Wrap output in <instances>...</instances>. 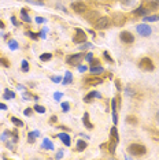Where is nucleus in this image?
<instances>
[{
	"mask_svg": "<svg viewBox=\"0 0 159 160\" xmlns=\"http://www.w3.org/2000/svg\"><path fill=\"white\" fill-rule=\"evenodd\" d=\"M110 136H111V138H113V140L119 141V136H118L117 126H113V127H111V130H110Z\"/></svg>",
	"mask_w": 159,
	"mask_h": 160,
	"instance_id": "obj_21",
	"label": "nucleus"
},
{
	"mask_svg": "<svg viewBox=\"0 0 159 160\" xmlns=\"http://www.w3.org/2000/svg\"><path fill=\"white\" fill-rule=\"evenodd\" d=\"M82 123H84V126L88 130H92L93 129V125L91 123V121H89V114H88V112H85L84 116H82Z\"/></svg>",
	"mask_w": 159,
	"mask_h": 160,
	"instance_id": "obj_13",
	"label": "nucleus"
},
{
	"mask_svg": "<svg viewBox=\"0 0 159 160\" xmlns=\"http://www.w3.org/2000/svg\"><path fill=\"white\" fill-rule=\"evenodd\" d=\"M14 97H15V93H14V92H11L10 89L4 90V99L8 100V99H14Z\"/></svg>",
	"mask_w": 159,
	"mask_h": 160,
	"instance_id": "obj_29",
	"label": "nucleus"
},
{
	"mask_svg": "<svg viewBox=\"0 0 159 160\" xmlns=\"http://www.w3.org/2000/svg\"><path fill=\"white\" fill-rule=\"evenodd\" d=\"M21 18H22V21H23V22H26V23H30V22H32V18L29 17L26 8H22V10H21Z\"/></svg>",
	"mask_w": 159,
	"mask_h": 160,
	"instance_id": "obj_16",
	"label": "nucleus"
},
{
	"mask_svg": "<svg viewBox=\"0 0 159 160\" xmlns=\"http://www.w3.org/2000/svg\"><path fill=\"white\" fill-rule=\"evenodd\" d=\"M126 123H129V125L135 126V125H137V118H136V116H132V115L126 116Z\"/></svg>",
	"mask_w": 159,
	"mask_h": 160,
	"instance_id": "obj_26",
	"label": "nucleus"
},
{
	"mask_svg": "<svg viewBox=\"0 0 159 160\" xmlns=\"http://www.w3.org/2000/svg\"><path fill=\"white\" fill-rule=\"evenodd\" d=\"M51 81L52 82H56V83H59V82H62V77H59V75H54V77H51Z\"/></svg>",
	"mask_w": 159,
	"mask_h": 160,
	"instance_id": "obj_39",
	"label": "nucleus"
},
{
	"mask_svg": "<svg viewBox=\"0 0 159 160\" xmlns=\"http://www.w3.org/2000/svg\"><path fill=\"white\" fill-rule=\"evenodd\" d=\"M128 152L133 156H143L147 153V148L141 144H131L128 147Z\"/></svg>",
	"mask_w": 159,
	"mask_h": 160,
	"instance_id": "obj_1",
	"label": "nucleus"
},
{
	"mask_svg": "<svg viewBox=\"0 0 159 160\" xmlns=\"http://www.w3.org/2000/svg\"><path fill=\"white\" fill-rule=\"evenodd\" d=\"M136 30H137V33H139L140 36H143V37H148V36L151 34V32H152V29H151L146 22H144V23L137 25Z\"/></svg>",
	"mask_w": 159,
	"mask_h": 160,
	"instance_id": "obj_3",
	"label": "nucleus"
},
{
	"mask_svg": "<svg viewBox=\"0 0 159 160\" xmlns=\"http://www.w3.org/2000/svg\"><path fill=\"white\" fill-rule=\"evenodd\" d=\"M0 64L4 67H10V62H8V59H6V58H0Z\"/></svg>",
	"mask_w": 159,
	"mask_h": 160,
	"instance_id": "obj_35",
	"label": "nucleus"
},
{
	"mask_svg": "<svg viewBox=\"0 0 159 160\" xmlns=\"http://www.w3.org/2000/svg\"><path fill=\"white\" fill-rule=\"evenodd\" d=\"M28 36H29V37H30L32 40H37V38H38V36L36 34V33H33V32H28Z\"/></svg>",
	"mask_w": 159,
	"mask_h": 160,
	"instance_id": "obj_40",
	"label": "nucleus"
},
{
	"mask_svg": "<svg viewBox=\"0 0 159 160\" xmlns=\"http://www.w3.org/2000/svg\"><path fill=\"white\" fill-rule=\"evenodd\" d=\"M103 56H104V59H106L107 62H110V63H113V58H111L110 55H108V52H107V51H104V52H103Z\"/></svg>",
	"mask_w": 159,
	"mask_h": 160,
	"instance_id": "obj_37",
	"label": "nucleus"
},
{
	"mask_svg": "<svg viewBox=\"0 0 159 160\" xmlns=\"http://www.w3.org/2000/svg\"><path fill=\"white\" fill-rule=\"evenodd\" d=\"M95 97H96V99H102V94H100L99 92H96V90H93V92H89L84 97V101H85V103H91V101L95 99Z\"/></svg>",
	"mask_w": 159,
	"mask_h": 160,
	"instance_id": "obj_10",
	"label": "nucleus"
},
{
	"mask_svg": "<svg viewBox=\"0 0 159 160\" xmlns=\"http://www.w3.org/2000/svg\"><path fill=\"white\" fill-rule=\"evenodd\" d=\"M133 14H135V15H139V17H146L148 14V10L144 6H140L139 8H136L135 11H133Z\"/></svg>",
	"mask_w": 159,
	"mask_h": 160,
	"instance_id": "obj_15",
	"label": "nucleus"
},
{
	"mask_svg": "<svg viewBox=\"0 0 159 160\" xmlns=\"http://www.w3.org/2000/svg\"><path fill=\"white\" fill-rule=\"evenodd\" d=\"M115 85H117V89H118V90H121V89H122V86H121V82H119L118 79H115Z\"/></svg>",
	"mask_w": 159,
	"mask_h": 160,
	"instance_id": "obj_47",
	"label": "nucleus"
},
{
	"mask_svg": "<svg viewBox=\"0 0 159 160\" xmlns=\"http://www.w3.org/2000/svg\"><path fill=\"white\" fill-rule=\"evenodd\" d=\"M86 147H88V144H86L84 140H78V141H77V151H78V152L85 151Z\"/></svg>",
	"mask_w": 159,
	"mask_h": 160,
	"instance_id": "obj_20",
	"label": "nucleus"
},
{
	"mask_svg": "<svg viewBox=\"0 0 159 160\" xmlns=\"http://www.w3.org/2000/svg\"><path fill=\"white\" fill-rule=\"evenodd\" d=\"M4 28H6V25H4V23H3V22H2V21H0V29H2V30H3V29H4Z\"/></svg>",
	"mask_w": 159,
	"mask_h": 160,
	"instance_id": "obj_55",
	"label": "nucleus"
},
{
	"mask_svg": "<svg viewBox=\"0 0 159 160\" xmlns=\"http://www.w3.org/2000/svg\"><path fill=\"white\" fill-rule=\"evenodd\" d=\"M51 58H52L51 53H43V55L40 56V60L41 62H48V60H51Z\"/></svg>",
	"mask_w": 159,
	"mask_h": 160,
	"instance_id": "obj_32",
	"label": "nucleus"
},
{
	"mask_svg": "<svg viewBox=\"0 0 159 160\" xmlns=\"http://www.w3.org/2000/svg\"><path fill=\"white\" fill-rule=\"evenodd\" d=\"M99 63H100L99 59H93V58L91 59V66H97V64H99Z\"/></svg>",
	"mask_w": 159,
	"mask_h": 160,
	"instance_id": "obj_43",
	"label": "nucleus"
},
{
	"mask_svg": "<svg viewBox=\"0 0 159 160\" xmlns=\"http://www.w3.org/2000/svg\"><path fill=\"white\" fill-rule=\"evenodd\" d=\"M44 18H43V17H36V22H37V23H43V22H44Z\"/></svg>",
	"mask_w": 159,
	"mask_h": 160,
	"instance_id": "obj_45",
	"label": "nucleus"
},
{
	"mask_svg": "<svg viewBox=\"0 0 159 160\" xmlns=\"http://www.w3.org/2000/svg\"><path fill=\"white\" fill-rule=\"evenodd\" d=\"M11 136H13V141H14V142H17V141H18V133H17V130H14V132L11 133Z\"/></svg>",
	"mask_w": 159,
	"mask_h": 160,
	"instance_id": "obj_42",
	"label": "nucleus"
},
{
	"mask_svg": "<svg viewBox=\"0 0 159 160\" xmlns=\"http://www.w3.org/2000/svg\"><path fill=\"white\" fill-rule=\"evenodd\" d=\"M159 21V15H146L144 17V22H156Z\"/></svg>",
	"mask_w": 159,
	"mask_h": 160,
	"instance_id": "obj_24",
	"label": "nucleus"
},
{
	"mask_svg": "<svg viewBox=\"0 0 159 160\" xmlns=\"http://www.w3.org/2000/svg\"><path fill=\"white\" fill-rule=\"evenodd\" d=\"M11 122H13L17 127H23V122L21 121V119H18L17 116H11Z\"/></svg>",
	"mask_w": 159,
	"mask_h": 160,
	"instance_id": "obj_27",
	"label": "nucleus"
},
{
	"mask_svg": "<svg viewBox=\"0 0 159 160\" xmlns=\"http://www.w3.org/2000/svg\"><path fill=\"white\" fill-rule=\"evenodd\" d=\"M86 21H89V22H91V21H95L93 19V18H96V19H99V14H97L96 11H92V12H89V14H86Z\"/></svg>",
	"mask_w": 159,
	"mask_h": 160,
	"instance_id": "obj_23",
	"label": "nucleus"
},
{
	"mask_svg": "<svg viewBox=\"0 0 159 160\" xmlns=\"http://www.w3.org/2000/svg\"><path fill=\"white\" fill-rule=\"evenodd\" d=\"M93 48V45L91 44V42H84V44H81L80 45V49L81 51H85V49H92Z\"/></svg>",
	"mask_w": 159,
	"mask_h": 160,
	"instance_id": "obj_30",
	"label": "nucleus"
},
{
	"mask_svg": "<svg viewBox=\"0 0 159 160\" xmlns=\"http://www.w3.org/2000/svg\"><path fill=\"white\" fill-rule=\"evenodd\" d=\"M43 148H47V149H49V151H52V149H54V144L51 142V140L44 138V140H43Z\"/></svg>",
	"mask_w": 159,
	"mask_h": 160,
	"instance_id": "obj_22",
	"label": "nucleus"
},
{
	"mask_svg": "<svg viewBox=\"0 0 159 160\" xmlns=\"http://www.w3.org/2000/svg\"><path fill=\"white\" fill-rule=\"evenodd\" d=\"M104 70L102 66H91V72L92 74H102Z\"/></svg>",
	"mask_w": 159,
	"mask_h": 160,
	"instance_id": "obj_25",
	"label": "nucleus"
},
{
	"mask_svg": "<svg viewBox=\"0 0 159 160\" xmlns=\"http://www.w3.org/2000/svg\"><path fill=\"white\" fill-rule=\"evenodd\" d=\"M28 3H32V4H37V6H43L41 2H33V0H28Z\"/></svg>",
	"mask_w": 159,
	"mask_h": 160,
	"instance_id": "obj_46",
	"label": "nucleus"
},
{
	"mask_svg": "<svg viewBox=\"0 0 159 160\" xmlns=\"http://www.w3.org/2000/svg\"><path fill=\"white\" fill-rule=\"evenodd\" d=\"M47 30H48L47 28H43V29H41V33H40V37H41V38H45V36H47Z\"/></svg>",
	"mask_w": 159,
	"mask_h": 160,
	"instance_id": "obj_41",
	"label": "nucleus"
},
{
	"mask_svg": "<svg viewBox=\"0 0 159 160\" xmlns=\"http://www.w3.org/2000/svg\"><path fill=\"white\" fill-rule=\"evenodd\" d=\"M78 71L84 72V71H86V67H85V66H78Z\"/></svg>",
	"mask_w": 159,
	"mask_h": 160,
	"instance_id": "obj_52",
	"label": "nucleus"
},
{
	"mask_svg": "<svg viewBox=\"0 0 159 160\" xmlns=\"http://www.w3.org/2000/svg\"><path fill=\"white\" fill-rule=\"evenodd\" d=\"M111 110H113V121H114L115 125H117L118 116H117V100H115V99L111 100Z\"/></svg>",
	"mask_w": 159,
	"mask_h": 160,
	"instance_id": "obj_14",
	"label": "nucleus"
},
{
	"mask_svg": "<svg viewBox=\"0 0 159 160\" xmlns=\"http://www.w3.org/2000/svg\"><path fill=\"white\" fill-rule=\"evenodd\" d=\"M58 137L62 140V142L66 145V147H70L71 145V138H70V136H69L67 133H59L58 134Z\"/></svg>",
	"mask_w": 159,
	"mask_h": 160,
	"instance_id": "obj_12",
	"label": "nucleus"
},
{
	"mask_svg": "<svg viewBox=\"0 0 159 160\" xmlns=\"http://www.w3.org/2000/svg\"><path fill=\"white\" fill-rule=\"evenodd\" d=\"M0 110L6 111V110H7V105H6V104H3V103H0Z\"/></svg>",
	"mask_w": 159,
	"mask_h": 160,
	"instance_id": "obj_53",
	"label": "nucleus"
},
{
	"mask_svg": "<svg viewBox=\"0 0 159 160\" xmlns=\"http://www.w3.org/2000/svg\"><path fill=\"white\" fill-rule=\"evenodd\" d=\"M62 96H63V93H62V92H55V93H54V100L59 101L60 99H62Z\"/></svg>",
	"mask_w": 159,
	"mask_h": 160,
	"instance_id": "obj_36",
	"label": "nucleus"
},
{
	"mask_svg": "<svg viewBox=\"0 0 159 160\" xmlns=\"http://www.w3.org/2000/svg\"><path fill=\"white\" fill-rule=\"evenodd\" d=\"M69 110H70V104H69V103H62V111L67 112Z\"/></svg>",
	"mask_w": 159,
	"mask_h": 160,
	"instance_id": "obj_38",
	"label": "nucleus"
},
{
	"mask_svg": "<svg viewBox=\"0 0 159 160\" xmlns=\"http://www.w3.org/2000/svg\"><path fill=\"white\" fill-rule=\"evenodd\" d=\"M117 144H118V141L113 140V138H111V141L108 142V152H110L111 155L115 153V148H117Z\"/></svg>",
	"mask_w": 159,
	"mask_h": 160,
	"instance_id": "obj_18",
	"label": "nucleus"
},
{
	"mask_svg": "<svg viewBox=\"0 0 159 160\" xmlns=\"http://www.w3.org/2000/svg\"><path fill=\"white\" fill-rule=\"evenodd\" d=\"M11 22H13V25H15V26H18V25H19V23L17 22V18H15V17H11Z\"/></svg>",
	"mask_w": 159,
	"mask_h": 160,
	"instance_id": "obj_49",
	"label": "nucleus"
},
{
	"mask_svg": "<svg viewBox=\"0 0 159 160\" xmlns=\"http://www.w3.org/2000/svg\"><path fill=\"white\" fill-rule=\"evenodd\" d=\"M71 81H73V74L70 71H66L64 72V78L62 79V83L63 85H69V83H71Z\"/></svg>",
	"mask_w": 159,
	"mask_h": 160,
	"instance_id": "obj_17",
	"label": "nucleus"
},
{
	"mask_svg": "<svg viewBox=\"0 0 159 160\" xmlns=\"http://www.w3.org/2000/svg\"><path fill=\"white\" fill-rule=\"evenodd\" d=\"M73 41L75 44H84L86 42V34L84 30H81V29H75V34L73 37Z\"/></svg>",
	"mask_w": 159,
	"mask_h": 160,
	"instance_id": "obj_5",
	"label": "nucleus"
},
{
	"mask_svg": "<svg viewBox=\"0 0 159 160\" xmlns=\"http://www.w3.org/2000/svg\"><path fill=\"white\" fill-rule=\"evenodd\" d=\"M92 58H93V53H92V52H88V53H86V55H85V59L88 60V62H91Z\"/></svg>",
	"mask_w": 159,
	"mask_h": 160,
	"instance_id": "obj_44",
	"label": "nucleus"
},
{
	"mask_svg": "<svg viewBox=\"0 0 159 160\" xmlns=\"http://www.w3.org/2000/svg\"><path fill=\"white\" fill-rule=\"evenodd\" d=\"M85 83H86V85H102L103 79L99 78V77H91V78H86L85 79Z\"/></svg>",
	"mask_w": 159,
	"mask_h": 160,
	"instance_id": "obj_11",
	"label": "nucleus"
},
{
	"mask_svg": "<svg viewBox=\"0 0 159 160\" xmlns=\"http://www.w3.org/2000/svg\"><path fill=\"white\" fill-rule=\"evenodd\" d=\"M21 68H22V71H29V62L23 59L21 62Z\"/></svg>",
	"mask_w": 159,
	"mask_h": 160,
	"instance_id": "obj_33",
	"label": "nucleus"
},
{
	"mask_svg": "<svg viewBox=\"0 0 159 160\" xmlns=\"http://www.w3.org/2000/svg\"><path fill=\"white\" fill-rule=\"evenodd\" d=\"M56 119H58V116H55V115L51 116V122H52V123H54V122H56Z\"/></svg>",
	"mask_w": 159,
	"mask_h": 160,
	"instance_id": "obj_54",
	"label": "nucleus"
},
{
	"mask_svg": "<svg viewBox=\"0 0 159 160\" xmlns=\"http://www.w3.org/2000/svg\"><path fill=\"white\" fill-rule=\"evenodd\" d=\"M10 136H11V133H10L8 130H6V132L0 136V141H7V138H8Z\"/></svg>",
	"mask_w": 159,
	"mask_h": 160,
	"instance_id": "obj_34",
	"label": "nucleus"
},
{
	"mask_svg": "<svg viewBox=\"0 0 159 160\" xmlns=\"http://www.w3.org/2000/svg\"><path fill=\"white\" fill-rule=\"evenodd\" d=\"M38 136H40V132H30L28 134V141L30 144H33L36 141V137H38Z\"/></svg>",
	"mask_w": 159,
	"mask_h": 160,
	"instance_id": "obj_19",
	"label": "nucleus"
},
{
	"mask_svg": "<svg viewBox=\"0 0 159 160\" xmlns=\"http://www.w3.org/2000/svg\"><path fill=\"white\" fill-rule=\"evenodd\" d=\"M62 158H63V152L59 151V152L56 153V159H62Z\"/></svg>",
	"mask_w": 159,
	"mask_h": 160,
	"instance_id": "obj_51",
	"label": "nucleus"
},
{
	"mask_svg": "<svg viewBox=\"0 0 159 160\" xmlns=\"http://www.w3.org/2000/svg\"><path fill=\"white\" fill-rule=\"evenodd\" d=\"M30 96H32L30 93H23V100H29L30 99Z\"/></svg>",
	"mask_w": 159,
	"mask_h": 160,
	"instance_id": "obj_50",
	"label": "nucleus"
},
{
	"mask_svg": "<svg viewBox=\"0 0 159 160\" xmlns=\"http://www.w3.org/2000/svg\"><path fill=\"white\" fill-rule=\"evenodd\" d=\"M82 58H84V55H82V53L80 52V53H75V55H70V56H67L66 62H67L69 64H71V66H77L78 63H81Z\"/></svg>",
	"mask_w": 159,
	"mask_h": 160,
	"instance_id": "obj_7",
	"label": "nucleus"
},
{
	"mask_svg": "<svg viewBox=\"0 0 159 160\" xmlns=\"http://www.w3.org/2000/svg\"><path fill=\"white\" fill-rule=\"evenodd\" d=\"M33 108H34L36 112H38V114H44V112H45V108L43 107V105H40V104H36Z\"/></svg>",
	"mask_w": 159,
	"mask_h": 160,
	"instance_id": "obj_31",
	"label": "nucleus"
},
{
	"mask_svg": "<svg viewBox=\"0 0 159 160\" xmlns=\"http://www.w3.org/2000/svg\"><path fill=\"white\" fill-rule=\"evenodd\" d=\"M8 47H10V49L15 51V49L19 48V44H18L15 40H10V41H8Z\"/></svg>",
	"mask_w": 159,
	"mask_h": 160,
	"instance_id": "obj_28",
	"label": "nucleus"
},
{
	"mask_svg": "<svg viewBox=\"0 0 159 160\" xmlns=\"http://www.w3.org/2000/svg\"><path fill=\"white\" fill-rule=\"evenodd\" d=\"M95 26L99 29V30H103V29H107L111 26V19L108 17H100L99 19H97V22Z\"/></svg>",
	"mask_w": 159,
	"mask_h": 160,
	"instance_id": "obj_4",
	"label": "nucleus"
},
{
	"mask_svg": "<svg viewBox=\"0 0 159 160\" xmlns=\"http://www.w3.org/2000/svg\"><path fill=\"white\" fill-rule=\"evenodd\" d=\"M25 115H26V116L32 115V110H30V108H26V110H25Z\"/></svg>",
	"mask_w": 159,
	"mask_h": 160,
	"instance_id": "obj_48",
	"label": "nucleus"
},
{
	"mask_svg": "<svg viewBox=\"0 0 159 160\" xmlns=\"http://www.w3.org/2000/svg\"><path fill=\"white\" fill-rule=\"evenodd\" d=\"M119 38H121L122 42H125V44H132L133 41H135V37H133V34L131 33V32H121L119 33Z\"/></svg>",
	"mask_w": 159,
	"mask_h": 160,
	"instance_id": "obj_8",
	"label": "nucleus"
},
{
	"mask_svg": "<svg viewBox=\"0 0 159 160\" xmlns=\"http://www.w3.org/2000/svg\"><path fill=\"white\" fill-rule=\"evenodd\" d=\"M129 0H121V3H128Z\"/></svg>",
	"mask_w": 159,
	"mask_h": 160,
	"instance_id": "obj_56",
	"label": "nucleus"
},
{
	"mask_svg": "<svg viewBox=\"0 0 159 160\" xmlns=\"http://www.w3.org/2000/svg\"><path fill=\"white\" fill-rule=\"evenodd\" d=\"M71 8H73V11L77 12V14H84L88 7H86V4L84 2H80V0H78V2H73V3H71Z\"/></svg>",
	"mask_w": 159,
	"mask_h": 160,
	"instance_id": "obj_6",
	"label": "nucleus"
},
{
	"mask_svg": "<svg viewBox=\"0 0 159 160\" xmlns=\"http://www.w3.org/2000/svg\"><path fill=\"white\" fill-rule=\"evenodd\" d=\"M125 21H126V18L122 15V14H119V12L113 14V23L114 25H117V26H122V25L125 23Z\"/></svg>",
	"mask_w": 159,
	"mask_h": 160,
	"instance_id": "obj_9",
	"label": "nucleus"
},
{
	"mask_svg": "<svg viewBox=\"0 0 159 160\" xmlns=\"http://www.w3.org/2000/svg\"><path fill=\"white\" fill-rule=\"evenodd\" d=\"M139 66H140V68H141V70H144V71H154V68H155L152 60H151L150 58H143V59L140 60Z\"/></svg>",
	"mask_w": 159,
	"mask_h": 160,
	"instance_id": "obj_2",
	"label": "nucleus"
}]
</instances>
